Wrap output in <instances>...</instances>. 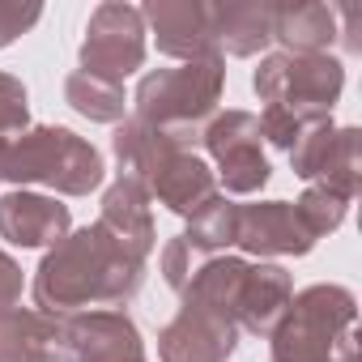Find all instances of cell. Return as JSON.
Here are the masks:
<instances>
[{
	"mask_svg": "<svg viewBox=\"0 0 362 362\" xmlns=\"http://www.w3.org/2000/svg\"><path fill=\"white\" fill-rule=\"evenodd\" d=\"M290 298H294V277L281 264L256 260V264H247L239 307H235V324L247 328L252 337H273V328L281 324Z\"/></svg>",
	"mask_w": 362,
	"mask_h": 362,
	"instance_id": "9a60e30c",
	"label": "cell"
},
{
	"mask_svg": "<svg viewBox=\"0 0 362 362\" xmlns=\"http://www.w3.org/2000/svg\"><path fill=\"white\" fill-rule=\"evenodd\" d=\"M345 209H349V201H341L337 192H328V188H320V184H311V188L294 201V214H298V222L307 226L311 239L332 235V230L345 222Z\"/></svg>",
	"mask_w": 362,
	"mask_h": 362,
	"instance_id": "7402d4cb",
	"label": "cell"
},
{
	"mask_svg": "<svg viewBox=\"0 0 362 362\" xmlns=\"http://www.w3.org/2000/svg\"><path fill=\"white\" fill-rule=\"evenodd\" d=\"M201 260H205V256H201L184 235H175V239L162 247V277H166V286L179 294V290L188 286V277L197 273V264H201Z\"/></svg>",
	"mask_w": 362,
	"mask_h": 362,
	"instance_id": "cb8c5ba5",
	"label": "cell"
},
{
	"mask_svg": "<svg viewBox=\"0 0 362 362\" xmlns=\"http://www.w3.org/2000/svg\"><path fill=\"white\" fill-rule=\"evenodd\" d=\"M64 98H69V107H73L77 115H86V119H94V124H119V119L128 115L124 86H107V81H98V77H90V73H81V69L69 73Z\"/></svg>",
	"mask_w": 362,
	"mask_h": 362,
	"instance_id": "d6986e66",
	"label": "cell"
},
{
	"mask_svg": "<svg viewBox=\"0 0 362 362\" xmlns=\"http://www.w3.org/2000/svg\"><path fill=\"white\" fill-rule=\"evenodd\" d=\"M269 362H358L354 294L345 286H307L273 328Z\"/></svg>",
	"mask_w": 362,
	"mask_h": 362,
	"instance_id": "277c9868",
	"label": "cell"
},
{
	"mask_svg": "<svg viewBox=\"0 0 362 362\" xmlns=\"http://www.w3.org/2000/svg\"><path fill=\"white\" fill-rule=\"evenodd\" d=\"M18 303H22V264L9 252H0V311H9Z\"/></svg>",
	"mask_w": 362,
	"mask_h": 362,
	"instance_id": "484cf974",
	"label": "cell"
},
{
	"mask_svg": "<svg viewBox=\"0 0 362 362\" xmlns=\"http://www.w3.org/2000/svg\"><path fill=\"white\" fill-rule=\"evenodd\" d=\"M337 145H341V128H337L332 119L311 124V128L294 141V149H290V166H294V175L307 179V184H320V179L328 175V166H332Z\"/></svg>",
	"mask_w": 362,
	"mask_h": 362,
	"instance_id": "44dd1931",
	"label": "cell"
},
{
	"mask_svg": "<svg viewBox=\"0 0 362 362\" xmlns=\"http://www.w3.org/2000/svg\"><path fill=\"white\" fill-rule=\"evenodd\" d=\"M98 222H103L132 256L149 260L158 235H153V214H149V197H145L141 184H132V179H115V184L107 188V197H103Z\"/></svg>",
	"mask_w": 362,
	"mask_h": 362,
	"instance_id": "e0dca14e",
	"label": "cell"
},
{
	"mask_svg": "<svg viewBox=\"0 0 362 362\" xmlns=\"http://www.w3.org/2000/svg\"><path fill=\"white\" fill-rule=\"evenodd\" d=\"M239 324L197 298H184L179 315L158 332L162 362H226L235 354Z\"/></svg>",
	"mask_w": 362,
	"mask_h": 362,
	"instance_id": "9c48e42d",
	"label": "cell"
},
{
	"mask_svg": "<svg viewBox=\"0 0 362 362\" xmlns=\"http://www.w3.org/2000/svg\"><path fill=\"white\" fill-rule=\"evenodd\" d=\"M252 86H256L264 107H281L311 128V124L332 119V103L345 90V69L337 56H286V52H277V56L260 60Z\"/></svg>",
	"mask_w": 362,
	"mask_h": 362,
	"instance_id": "8992f818",
	"label": "cell"
},
{
	"mask_svg": "<svg viewBox=\"0 0 362 362\" xmlns=\"http://www.w3.org/2000/svg\"><path fill=\"white\" fill-rule=\"evenodd\" d=\"M235 214H239V205H230V201L218 192L205 209H197V214L188 218L184 239H188L201 256H222L226 247H235Z\"/></svg>",
	"mask_w": 362,
	"mask_h": 362,
	"instance_id": "ffe728a7",
	"label": "cell"
},
{
	"mask_svg": "<svg viewBox=\"0 0 362 362\" xmlns=\"http://www.w3.org/2000/svg\"><path fill=\"white\" fill-rule=\"evenodd\" d=\"M0 362H73L69 324L30 307L0 311Z\"/></svg>",
	"mask_w": 362,
	"mask_h": 362,
	"instance_id": "7c38bea8",
	"label": "cell"
},
{
	"mask_svg": "<svg viewBox=\"0 0 362 362\" xmlns=\"http://www.w3.org/2000/svg\"><path fill=\"white\" fill-rule=\"evenodd\" d=\"M141 18L149 22L162 56H175L184 64L222 56L214 39V13L205 0H149Z\"/></svg>",
	"mask_w": 362,
	"mask_h": 362,
	"instance_id": "30bf717a",
	"label": "cell"
},
{
	"mask_svg": "<svg viewBox=\"0 0 362 362\" xmlns=\"http://www.w3.org/2000/svg\"><path fill=\"white\" fill-rule=\"evenodd\" d=\"M115 162H119V179H132V184L145 188V197L162 201L170 214L192 218L197 209H205L218 197V179L205 166V158H197L192 149L175 145L170 136L124 119L115 128Z\"/></svg>",
	"mask_w": 362,
	"mask_h": 362,
	"instance_id": "7a4b0ae2",
	"label": "cell"
},
{
	"mask_svg": "<svg viewBox=\"0 0 362 362\" xmlns=\"http://www.w3.org/2000/svg\"><path fill=\"white\" fill-rule=\"evenodd\" d=\"M235 247L247 256H307L315 239L298 222L290 201H260V205H239L235 214Z\"/></svg>",
	"mask_w": 362,
	"mask_h": 362,
	"instance_id": "8fae6325",
	"label": "cell"
},
{
	"mask_svg": "<svg viewBox=\"0 0 362 362\" xmlns=\"http://www.w3.org/2000/svg\"><path fill=\"white\" fill-rule=\"evenodd\" d=\"M5 149H9V136H0V184H5Z\"/></svg>",
	"mask_w": 362,
	"mask_h": 362,
	"instance_id": "4316f807",
	"label": "cell"
},
{
	"mask_svg": "<svg viewBox=\"0 0 362 362\" xmlns=\"http://www.w3.org/2000/svg\"><path fill=\"white\" fill-rule=\"evenodd\" d=\"M103 153L81 141L73 128H26L9 136L5 149V179L18 188L43 184L60 197H90L103 184Z\"/></svg>",
	"mask_w": 362,
	"mask_h": 362,
	"instance_id": "5b68a950",
	"label": "cell"
},
{
	"mask_svg": "<svg viewBox=\"0 0 362 362\" xmlns=\"http://www.w3.org/2000/svg\"><path fill=\"white\" fill-rule=\"evenodd\" d=\"M69 230V205H60L56 197H39L26 188L0 197V239L13 247H56Z\"/></svg>",
	"mask_w": 362,
	"mask_h": 362,
	"instance_id": "5bb4252c",
	"label": "cell"
},
{
	"mask_svg": "<svg viewBox=\"0 0 362 362\" xmlns=\"http://www.w3.org/2000/svg\"><path fill=\"white\" fill-rule=\"evenodd\" d=\"M341 35L332 5H277L273 13V39L286 47V56H328V43Z\"/></svg>",
	"mask_w": 362,
	"mask_h": 362,
	"instance_id": "ac0fdd59",
	"label": "cell"
},
{
	"mask_svg": "<svg viewBox=\"0 0 362 362\" xmlns=\"http://www.w3.org/2000/svg\"><path fill=\"white\" fill-rule=\"evenodd\" d=\"M145 64V18L136 5H119L107 0L90 13L86 26V43H81V73L107 81V86H124V77H132Z\"/></svg>",
	"mask_w": 362,
	"mask_h": 362,
	"instance_id": "52a82bcc",
	"label": "cell"
},
{
	"mask_svg": "<svg viewBox=\"0 0 362 362\" xmlns=\"http://www.w3.org/2000/svg\"><path fill=\"white\" fill-rule=\"evenodd\" d=\"M205 149L214 153L218 162V175L222 188L235 192V197H252L269 184V158L260 149V119L252 111H226V115H214L201 132Z\"/></svg>",
	"mask_w": 362,
	"mask_h": 362,
	"instance_id": "ba28073f",
	"label": "cell"
},
{
	"mask_svg": "<svg viewBox=\"0 0 362 362\" xmlns=\"http://www.w3.org/2000/svg\"><path fill=\"white\" fill-rule=\"evenodd\" d=\"M222 86H226L222 56L145 73L136 94H132V119L162 132V136H170L175 145L192 149V141H201L205 124L218 111Z\"/></svg>",
	"mask_w": 362,
	"mask_h": 362,
	"instance_id": "3957f363",
	"label": "cell"
},
{
	"mask_svg": "<svg viewBox=\"0 0 362 362\" xmlns=\"http://www.w3.org/2000/svg\"><path fill=\"white\" fill-rule=\"evenodd\" d=\"M30 128V103L26 86L9 73H0V136H18Z\"/></svg>",
	"mask_w": 362,
	"mask_h": 362,
	"instance_id": "603a6c76",
	"label": "cell"
},
{
	"mask_svg": "<svg viewBox=\"0 0 362 362\" xmlns=\"http://www.w3.org/2000/svg\"><path fill=\"white\" fill-rule=\"evenodd\" d=\"M209 13H214L218 52L256 56V52H264L273 43L277 5H269V0H226V5H209Z\"/></svg>",
	"mask_w": 362,
	"mask_h": 362,
	"instance_id": "2e32d148",
	"label": "cell"
},
{
	"mask_svg": "<svg viewBox=\"0 0 362 362\" xmlns=\"http://www.w3.org/2000/svg\"><path fill=\"white\" fill-rule=\"evenodd\" d=\"M43 18L39 5H22V0H0V47H9L18 35H26Z\"/></svg>",
	"mask_w": 362,
	"mask_h": 362,
	"instance_id": "d4e9b609",
	"label": "cell"
},
{
	"mask_svg": "<svg viewBox=\"0 0 362 362\" xmlns=\"http://www.w3.org/2000/svg\"><path fill=\"white\" fill-rule=\"evenodd\" d=\"M64 324L77 362H145L141 332L124 311H81Z\"/></svg>",
	"mask_w": 362,
	"mask_h": 362,
	"instance_id": "4fadbf2b",
	"label": "cell"
},
{
	"mask_svg": "<svg viewBox=\"0 0 362 362\" xmlns=\"http://www.w3.org/2000/svg\"><path fill=\"white\" fill-rule=\"evenodd\" d=\"M145 286V260L132 256L103 222L69 230L35 273V311L43 315H81V311H119Z\"/></svg>",
	"mask_w": 362,
	"mask_h": 362,
	"instance_id": "6da1fadb",
	"label": "cell"
}]
</instances>
